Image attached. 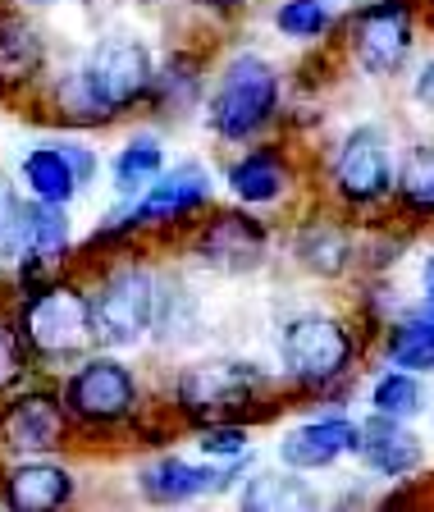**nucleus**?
<instances>
[{
	"label": "nucleus",
	"mask_w": 434,
	"mask_h": 512,
	"mask_svg": "<svg viewBox=\"0 0 434 512\" xmlns=\"http://www.w3.org/2000/svg\"><path fill=\"white\" fill-rule=\"evenodd\" d=\"M389 362L403 371H434V307L412 311L389 330Z\"/></svg>",
	"instance_id": "19"
},
{
	"label": "nucleus",
	"mask_w": 434,
	"mask_h": 512,
	"mask_svg": "<svg viewBox=\"0 0 434 512\" xmlns=\"http://www.w3.org/2000/svg\"><path fill=\"white\" fill-rule=\"evenodd\" d=\"M311 494L302 490L297 476H252L243 490V508L252 512H288V508H311Z\"/></svg>",
	"instance_id": "23"
},
{
	"label": "nucleus",
	"mask_w": 434,
	"mask_h": 512,
	"mask_svg": "<svg viewBox=\"0 0 434 512\" xmlns=\"http://www.w3.org/2000/svg\"><path fill=\"white\" fill-rule=\"evenodd\" d=\"M46 60V46L37 37V28H28L23 19H0V92L32 83L37 69Z\"/></svg>",
	"instance_id": "17"
},
{
	"label": "nucleus",
	"mask_w": 434,
	"mask_h": 512,
	"mask_svg": "<svg viewBox=\"0 0 434 512\" xmlns=\"http://www.w3.org/2000/svg\"><path fill=\"white\" fill-rule=\"evenodd\" d=\"M348 252L352 243L334 220H316L297 234V261L307 270H316V275H339L348 266Z\"/></svg>",
	"instance_id": "22"
},
{
	"label": "nucleus",
	"mask_w": 434,
	"mask_h": 512,
	"mask_svg": "<svg viewBox=\"0 0 434 512\" xmlns=\"http://www.w3.org/2000/svg\"><path fill=\"white\" fill-rule=\"evenodd\" d=\"M197 5H202V10H238V5H243V0H197Z\"/></svg>",
	"instance_id": "32"
},
{
	"label": "nucleus",
	"mask_w": 434,
	"mask_h": 512,
	"mask_svg": "<svg viewBox=\"0 0 434 512\" xmlns=\"http://www.w3.org/2000/svg\"><path fill=\"white\" fill-rule=\"evenodd\" d=\"M156 174H160V142L151 138V133H138V138L115 156V188L138 192V188H147Z\"/></svg>",
	"instance_id": "24"
},
{
	"label": "nucleus",
	"mask_w": 434,
	"mask_h": 512,
	"mask_svg": "<svg viewBox=\"0 0 434 512\" xmlns=\"http://www.w3.org/2000/svg\"><path fill=\"white\" fill-rule=\"evenodd\" d=\"M23 183H28V192L37 202H55V206H64L83 188L69 156H64V147H32L23 156Z\"/></svg>",
	"instance_id": "18"
},
{
	"label": "nucleus",
	"mask_w": 434,
	"mask_h": 512,
	"mask_svg": "<svg viewBox=\"0 0 434 512\" xmlns=\"http://www.w3.org/2000/svg\"><path fill=\"white\" fill-rule=\"evenodd\" d=\"M275 23H279V32L307 42V37H320V32L334 23V10H329V0H284Z\"/></svg>",
	"instance_id": "26"
},
{
	"label": "nucleus",
	"mask_w": 434,
	"mask_h": 512,
	"mask_svg": "<svg viewBox=\"0 0 434 512\" xmlns=\"http://www.w3.org/2000/svg\"><path fill=\"white\" fill-rule=\"evenodd\" d=\"M14 220H19V202H14L10 188H5V179H0V238L14 229Z\"/></svg>",
	"instance_id": "30"
},
{
	"label": "nucleus",
	"mask_w": 434,
	"mask_h": 512,
	"mask_svg": "<svg viewBox=\"0 0 434 512\" xmlns=\"http://www.w3.org/2000/svg\"><path fill=\"white\" fill-rule=\"evenodd\" d=\"M275 106H279L275 64L261 60V55H252V51H243L220 69V83H215L211 115L206 119H211V128L220 133V138L243 142V138H252L256 128L270 124Z\"/></svg>",
	"instance_id": "2"
},
{
	"label": "nucleus",
	"mask_w": 434,
	"mask_h": 512,
	"mask_svg": "<svg viewBox=\"0 0 434 512\" xmlns=\"http://www.w3.org/2000/svg\"><path fill=\"white\" fill-rule=\"evenodd\" d=\"M211 197V174L202 165H174L170 174H156L151 188L142 192V202H133V211L124 215L119 229H142V224H156V220H179V215L197 211V206Z\"/></svg>",
	"instance_id": "11"
},
{
	"label": "nucleus",
	"mask_w": 434,
	"mask_h": 512,
	"mask_svg": "<svg viewBox=\"0 0 434 512\" xmlns=\"http://www.w3.org/2000/svg\"><path fill=\"white\" fill-rule=\"evenodd\" d=\"M352 444H357V426L348 416H320L307 426H293L279 439V462L293 471H325L343 453H352Z\"/></svg>",
	"instance_id": "14"
},
{
	"label": "nucleus",
	"mask_w": 434,
	"mask_h": 512,
	"mask_svg": "<svg viewBox=\"0 0 434 512\" xmlns=\"http://www.w3.org/2000/svg\"><path fill=\"white\" fill-rule=\"evenodd\" d=\"M265 394V375L252 362H206L179 375V403L192 416H224Z\"/></svg>",
	"instance_id": "7"
},
{
	"label": "nucleus",
	"mask_w": 434,
	"mask_h": 512,
	"mask_svg": "<svg viewBox=\"0 0 434 512\" xmlns=\"http://www.w3.org/2000/svg\"><path fill=\"white\" fill-rule=\"evenodd\" d=\"M197 448L206 458H238V453H247V435L238 426H206Z\"/></svg>",
	"instance_id": "27"
},
{
	"label": "nucleus",
	"mask_w": 434,
	"mask_h": 512,
	"mask_svg": "<svg viewBox=\"0 0 434 512\" xmlns=\"http://www.w3.org/2000/svg\"><path fill=\"white\" fill-rule=\"evenodd\" d=\"M0 439L14 453H51L64 439V403L55 394H23L0 416Z\"/></svg>",
	"instance_id": "13"
},
{
	"label": "nucleus",
	"mask_w": 434,
	"mask_h": 512,
	"mask_svg": "<svg viewBox=\"0 0 434 512\" xmlns=\"http://www.w3.org/2000/svg\"><path fill=\"white\" fill-rule=\"evenodd\" d=\"M138 403V384L110 357H96L83 371L69 375L64 384V407L78 416V421H92V426H110V421H124Z\"/></svg>",
	"instance_id": "8"
},
{
	"label": "nucleus",
	"mask_w": 434,
	"mask_h": 512,
	"mask_svg": "<svg viewBox=\"0 0 434 512\" xmlns=\"http://www.w3.org/2000/svg\"><path fill=\"white\" fill-rule=\"evenodd\" d=\"M23 334L10 330L5 320H0V389H10V384H19L23 375V348H19Z\"/></svg>",
	"instance_id": "28"
},
{
	"label": "nucleus",
	"mask_w": 434,
	"mask_h": 512,
	"mask_svg": "<svg viewBox=\"0 0 434 512\" xmlns=\"http://www.w3.org/2000/svg\"><path fill=\"white\" fill-rule=\"evenodd\" d=\"M156 279L142 266H124L92 293L96 339L110 348H133L156 325Z\"/></svg>",
	"instance_id": "4"
},
{
	"label": "nucleus",
	"mask_w": 434,
	"mask_h": 512,
	"mask_svg": "<svg viewBox=\"0 0 434 512\" xmlns=\"http://www.w3.org/2000/svg\"><path fill=\"white\" fill-rule=\"evenodd\" d=\"M416 101H421L425 110L434 115V60L421 69V78H416Z\"/></svg>",
	"instance_id": "31"
},
{
	"label": "nucleus",
	"mask_w": 434,
	"mask_h": 512,
	"mask_svg": "<svg viewBox=\"0 0 434 512\" xmlns=\"http://www.w3.org/2000/svg\"><path fill=\"white\" fill-rule=\"evenodd\" d=\"M224 480H229L224 471L192 467V462H183V458H160L138 471V485L151 503H188V499H197V494L220 490Z\"/></svg>",
	"instance_id": "15"
},
{
	"label": "nucleus",
	"mask_w": 434,
	"mask_h": 512,
	"mask_svg": "<svg viewBox=\"0 0 434 512\" xmlns=\"http://www.w3.org/2000/svg\"><path fill=\"white\" fill-rule=\"evenodd\" d=\"M284 183H288V174L275 151H252L238 165H229V188L238 192V202H252V206L275 202L279 192H284Z\"/></svg>",
	"instance_id": "21"
},
{
	"label": "nucleus",
	"mask_w": 434,
	"mask_h": 512,
	"mask_svg": "<svg viewBox=\"0 0 434 512\" xmlns=\"http://www.w3.org/2000/svg\"><path fill=\"white\" fill-rule=\"evenodd\" d=\"M265 247H270L265 229L252 215H238V211L215 215L202 234L192 238L197 261L220 270V275H247V270H256L265 261Z\"/></svg>",
	"instance_id": "10"
},
{
	"label": "nucleus",
	"mask_w": 434,
	"mask_h": 512,
	"mask_svg": "<svg viewBox=\"0 0 434 512\" xmlns=\"http://www.w3.org/2000/svg\"><path fill=\"white\" fill-rule=\"evenodd\" d=\"M334 188L343 192V202L371 206L393 188V160H389V138L384 128H357L348 133L334 156Z\"/></svg>",
	"instance_id": "9"
},
{
	"label": "nucleus",
	"mask_w": 434,
	"mask_h": 512,
	"mask_svg": "<svg viewBox=\"0 0 434 512\" xmlns=\"http://www.w3.org/2000/svg\"><path fill=\"white\" fill-rule=\"evenodd\" d=\"M279 357H284V371L293 375V380L329 384V380H339V375L348 371L352 334L329 316H297V320L284 325Z\"/></svg>",
	"instance_id": "5"
},
{
	"label": "nucleus",
	"mask_w": 434,
	"mask_h": 512,
	"mask_svg": "<svg viewBox=\"0 0 434 512\" xmlns=\"http://www.w3.org/2000/svg\"><path fill=\"white\" fill-rule=\"evenodd\" d=\"M74 494V476L51 462H28V467H14L5 480V503L14 512H55L69 503Z\"/></svg>",
	"instance_id": "16"
},
{
	"label": "nucleus",
	"mask_w": 434,
	"mask_h": 512,
	"mask_svg": "<svg viewBox=\"0 0 434 512\" xmlns=\"http://www.w3.org/2000/svg\"><path fill=\"white\" fill-rule=\"evenodd\" d=\"M28 5H42V0H28Z\"/></svg>",
	"instance_id": "34"
},
{
	"label": "nucleus",
	"mask_w": 434,
	"mask_h": 512,
	"mask_svg": "<svg viewBox=\"0 0 434 512\" xmlns=\"http://www.w3.org/2000/svg\"><path fill=\"white\" fill-rule=\"evenodd\" d=\"M64 147V156H69V165H74V174H78V183H92V174H96V156L83 147V142H60Z\"/></svg>",
	"instance_id": "29"
},
{
	"label": "nucleus",
	"mask_w": 434,
	"mask_h": 512,
	"mask_svg": "<svg viewBox=\"0 0 434 512\" xmlns=\"http://www.w3.org/2000/svg\"><path fill=\"white\" fill-rule=\"evenodd\" d=\"M398 202L416 215H434V142H416L403 151L398 170H393Z\"/></svg>",
	"instance_id": "20"
},
{
	"label": "nucleus",
	"mask_w": 434,
	"mask_h": 512,
	"mask_svg": "<svg viewBox=\"0 0 434 512\" xmlns=\"http://www.w3.org/2000/svg\"><path fill=\"white\" fill-rule=\"evenodd\" d=\"M352 55L366 74L389 78L412 55V14L403 0H371L366 10L352 14Z\"/></svg>",
	"instance_id": "6"
},
{
	"label": "nucleus",
	"mask_w": 434,
	"mask_h": 512,
	"mask_svg": "<svg viewBox=\"0 0 434 512\" xmlns=\"http://www.w3.org/2000/svg\"><path fill=\"white\" fill-rule=\"evenodd\" d=\"M421 403H425V394H421V380H416L412 371H389V375H380L375 380V389H371V407L375 412H384V416H398V421H407V416H416L421 412Z\"/></svg>",
	"instance_id": "25"
},
{
	"label": "nucleus",
	"mask_w": 434,
	"mask_h": 512,
	"mask_svg": "<svg viewBox=\"0 0 434 512\" xmlns=\"http://www.w3.org/2000/svg\"><path fill=\"white\" fill-rule=\"evenodd\" d=\"M425 293H430V307H434V261L425 266Z\"/></svg>",
	"instance_id": "33"
},
{
	"label": "nucleus",
	"mask_w": 434,
	"mask_h": 512,
	"mask_svg": "<svg viewBox=\"0 0 434 512\" xmlns=\"http://www.w3.org/2000/svg\"><path fill=\"white\" fill-rule=\"evenodd\" d=\"M352 453H361L366 467L380 471V476H389V480L412 476V471L425 462L421 439H416L398 416H384V412H375L371 421H361L357 426V444H352Z\"/></svg>",
	"instance_id": "12"
},
{
	"label": "nucleus",
	"mask_w": 434,
	"mask_h": 512,
	"mask_svg": "<svg viewBox=\"0 0 434 512\" xmlns=\"http://www.w3.org/2000/svg\"><path fill=\"white\" fill-rule=\"evenodd\" d=\"M19 334L37 357H78L96 339L92 298H83L69 284L32 288L19 316Z\"/></svg>",
	"instance_id": "3"
},
{
	"label": "nucleus",
	"mask_w": 434,
	"mask_h": 512,
	"mask_svg": "<svg viewBox=\"0 0 434 512\" xmlns=\"http://www.w3.org/2000/svg\"><path fill=\"white\" fill-rule=\"evenodd\" d=\"M156 87V64L151 51L133 37H115L106 42L83 69L64 74L60 83V110L64 119H78V124H106L119 110H128L133 101Z\"/></svg>",
	"instance_id": "1"
}]
</instances>
